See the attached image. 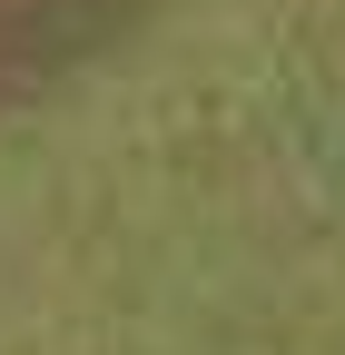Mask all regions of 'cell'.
Returning a JSON list of instances; mask_svg holds the SVG:
<instances>
[{
  "label": "cell",
  "mask_w": 345,
  "mask_h": 355,
  "mask_svg": "<svg viewBox=\"0 0 345 355\" xmlns=\"http://www.w3.org/2000/svg\"><path fill=\"white\" fill-rule=\"evenodd\" d=\"M0 10H10V0H0Z\"/></svg>",
  "instance_id": "1"
}]
</instances>
